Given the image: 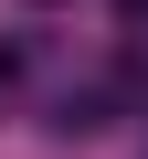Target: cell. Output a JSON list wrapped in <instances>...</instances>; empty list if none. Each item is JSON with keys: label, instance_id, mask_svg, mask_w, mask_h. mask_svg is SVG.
Instances as JSON below:
<instances>
[{"label": "cell", "instance_id": "cell-1", "mask_svg": "<svg viewBox=\"0 0 148 159\" xmlns=\"http://www.w3.org/2000/svg\"><path fill=\"white\" fill-rule=\"evenodd\" d=\"M127 11H137V21H148V0H127Z\"/></svg>", "mask_w": 148, "mask_h": 159}]
</instances>
